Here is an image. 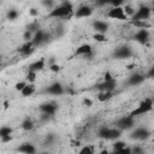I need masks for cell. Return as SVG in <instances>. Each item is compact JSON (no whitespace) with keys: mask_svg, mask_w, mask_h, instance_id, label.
<instances>
[{"mask_svg":"<svg viewBox=\"0 0 154 154\" xmlns=\"http://www.w3.org/2000/svg\"><path fill=\"white\" fill-rule=\"evenodd\" d=\"M93 37H94V40H96L97 42H105V41H107V37H106L103 34H97V32H96Z\"/></svg>","mask_w":154,"mask_h":154,"instance_id":"obj_31","label":"cell"},{"mask_svg":"<svg viewBox=\"0 0 154 154\" xmlns=\"http://www.w3.org/2000/svg\"><path fill=\"white\" fill-rule=\"evenodd\" d=\"M149 135H150L149 130L147 128H144V126H141V128H136L131 132L130 137L132 140H136V141H143V140H147L149 137Z\"/></svg>","mask_w":154,"mask_h":154,"instance_id":"obj_7","label":"cell"},{"mask_svg":"<svg viewBox=\"0 0 154 154\" xmlns=\"http://www.w3.org/2000/svg\"><path fill=\"white\" fill-rule=\"evenodd\" d=\"M72 12H73L72 4L69 1H64L58 7L52 8L48 13V17L49 18H66V17H70Z\"/></svg>","mask_w":154,"mask_h":154,"instance_id":"obj_1","label":"cell"},{"mask_svg":"<svg viewBox=\"0 0 154 154\" xmlns=\"http://www.w3.org/2000/svg\"><path fill=\"white\" fill-rule=\"evenodd\" d=\"M131 24L137 28H141V29H148L150 26V24H148L147 20L146 22H131Z\"/></svg>","mask_w":154,"mask_h":154,"instance_id":"obj_27","label":"cell"},{"mask_svg":"<svg viewBox=\"0 0 154 154\" xmlns=\"http://www.w3.org/2000/svg\"><path fill=\"white\" fill-rule=\"evenodd\" d=\"M107 17L112 18V19H118V20H125L128 18L125 11L123 7H112L108 12H107Z\"/></svg>","mask_w":154,"mask_h":154,"instance_id":"obj_8","label":"cell"},{"mask_svg":"<svg viewBox=\"0 0 154 154\" xmlns=\"http://www.w3.org/2000/svg\"><path fill=\"white\" fill-rule=\"evenodd\" d=\"M43 5H46V6H52V5H53V2H52V1H48V2H47V1H45V2H43Z\"/></svg>","mask_w":154,"mask_h":154,"instance_id":"obj_42","label":"cell"},{"mask_svg":"<svg viewBox=\"0 0 154 154\" xmlns=\"http://www.w3.org/2000/svg\"><path fill=\"white\" fill-rule=\"evenodd\" d=\"M83 105L87 106V107H90V106L93 105V101H91L90 99H84V100H83Z\"/></svg>","mask_w":154,"mask_h":154,"instance_id":"obj_38","label":"cell"},{"mask_svg":"<svg viewBox=\"0 0 154 154\" xmlns=\"http://www.w3.org/2000/svg\"><path fill=\"white\" fill-rule=\"evenodd\" d=\"M146 78H150V79H154V66H152L148 72L146 73Z\"/></svg>","mask_w":154,"mask_h":154,"instance_id":"obj_34","label":"cell"},{"mask_svg":"<svg viewBox=\"0 0 154 154\" xmlns=\"http://www.w3.org/2000/svg\"><path fill=\"white\" fill-rule=\"evenodd\" d=\"M125 147H126V143L125 142H123V141H116L114 144H113V152L119 150V149H123Z\"/></svg>","mask_w":154,"mask_h":154,"instance_id":"obj_28","label":"cell"},{"mask_svg":"<svg viewBox=\"0 0 154 154\" xmlns=\"http://www.w3.org/2000/svg\"><path fill=\"white\" fill-rule=\"evenodd\" d=\"M46 93L47 94H51V95H54V96H59V95H63L64 94V87L61 85V83L54 82V83H52L51 85L47 87Z\"/></svg>","mask_w":154,"mask_h":154,"instance_id":"obj_11","label":"cell"},{"mask_svg":"<svg viewBox=\"0 0 154 154\" xmlns=\"http://www.w3.org/2000/svg\"><path fill=\"white\" fill-rule=\"evenodd\" d=\"M132 55V49L129 47V46H122V47H118L114 53H113V57L116 59H128Z\"/></svg>","mask_w":154,"mask_h":154,"instance_id":"obj_9","label":"cell"},{"mask_svg":"<svg viewBox=\"0 0 154 154\" xmlns=\"http://www.w3.org/2000/svg\"><path fill=\"white\" fill-rule=\"evenodd\" d=\"M93 28L97 34H103L105 35V32L108 30V24L106 22H102V20H95L93 23Z\"/></svg>","mask_w":154,"mask_h":154,"instance_id":"obj_18","label":"cell"},{"mask_svg":"<svg viewBox=\"0 0 154 154\" xmlns=\"http://www.w3.org/2000/svg\"><path fill=\"white\" fill-rule=\"evenodd\" d=\"M22 129L25 130V131H30L34 129V122L30 119V118H25L23 122H22Z\"/></svg>","mask_w":154,"mask_h":154,"instance_id":"obj_23","label":"cell"},{"mask_svg":"<svg viewBox=\"0 0 154 154\" xmlns=\"http://www.w3.org/2000/svg\"><path fill=\"white\" fill-rule=\"evenodd\" d=\"M78 154H94V147L93 146H89V144L83 146L81 148V150L78 152Z\"/></svg>","mask_w":154,"mask_h":154,"instance_id":"obj_24","label":"cell"},{"mask_svg":"<svg viewBox=\"0 0 154 154\" xmlns=\"http://www.w3.org/2000/svg\"><path fill=\"white\" fill-rule=\"evenodd\" d=\"M34 93H35V85H34V84H31V83H28V84H26V87L20 91L22 96H24V97L31 96Z\"/></svg>","mask_w":154,"mask_h":154,"instance_id":"obj_21","label":"cell"},{"mask_svg":"<svg viewBox=\"0 0 154 154\" xmlns=\"http://www.w3.org/2000/svg\"><path fill=\"white\" fill-rule=\"evenodd\" d=\"M99 154H113V153H111V152H108L107 149H102V150H101V152H100Z\"/></svg>","mask_w":154,"mask_h":154,"instance_id":"obj_41","label":"cell"},{"mask_svg":"<svg viewBox=\"0 0 154 154\" xmlns=\"http://www.w3.org/2000/svg\"><path fill=\"white\" fill-rule=\"evenodd\" d=\"M57 108H58V106L54 102H46L40 106V111L43 114H48V116H53L57 112Z\"/></svg>","mask_w":154,"mask_h":154,"instance_id":"obj_14","label":"cell"},{"mask_svg":"<svg viewBox=\"0 0 154 154\" xmlns=\"http://www.w3.org/2000/svg\"><path fill=\"white\" fill-rule=\"evenodd\" d=\"M12 134V129L10 126H1L0 129V137H5Z\"/></svg>","mask_w":154,"mask_h":154,"instance_id":"obj_25","label":"cell"},{"mask_svg":"<svg viewBox=\"0 0 154 154\" xmlns=\"http://www.w3.org/2000/svg\"><path fill=\"white\" fill-rule=\"evenodd\" d=\"M30 14H32V16H36V14H37V12L35 11V8H31V11H30Z\"/></svg>","mask_w":154,"mask_h":154,"instance_id":"obj_43","label":"cell"},{"mask_svg":"<svg viewBox=\"0 0 154 154\" xmlns=\"http://www.w3.org/2000/svg\"><path fill=\"white\" fill-rule=\"evenodd\" d=\"M11 140H12V136H11V135L5 136V137H1V142H2V143H7V142H10Z\"/></svg>","mask_w":154,"mask_h":154,"instance_id":"obj_39","label":"cell"},{"mask_svg":"<svg viewBox=\"0 0 154 154\" xmlns=\"http://www.w3.org/2000/svg\"><path fill=\"white\" fill-rule=\"evenodd\" d=\"M93 13V10L90 6H87V5H82L81 7H78L75 12V17L76 18H87V17H90Z\"/></svg>","mask_w":154,"mask_h":154,"instance_id":"obj_13","label":"cell"},{"mask_svg":"<svg viewBox=\"0 0 154 154\" xmlns=\"http://www.w3.org/2000/svg\"><path fill=\"white\" fill-rule=\"evenodd\" d=\"M17 152H19L22 154H35L36 153V148H35V146L32 143L24 142L17 148Z\"/></svg>","mask_w":154,"mask_h":154,"instance_id":"obj_15","label":"cell"},{"mask_svg":"<svg viewBox=\"0 0 154 154\" xmlns=\"http://www.w3.org/2000/svg\"><path fill=\"white\" fill-rule=\"evenodd\" d=\"M42 154H48V153H46V152H45V153H42Z\"/></svg>","mask_w":154,"mask_h":154,"instance_id":"obj_44","label":"cell"},{"mask_svg":"<svg viewBox=\"0 0 154 154\" xmlns=\"http://www.w3.org/2000/svg\"><path fill=\"white\" fill-rule=\"evenodd\" d=\"M49 69H51L53 72H59V71H60V66H59L58 64H52V65L49 66Z\"/></svg>","mask_w":154,"mask_h":154,"instance_id":"obj_36","label":"cell"},{"mask_svg":"<svg viewBox=\"0 0 154 154\" xmlns=\"http://www.w3.org/2000/svg\"><path fill=\"white\" fill-rule=\"evenodd\" d=\"M153 105H154L153 99L152 97H146L144 100H142L138 103V106L135 109H132L130 112L129 116H131L134 118L135 117H138V116H143V114H146V113H148V112H150L153 109Z\"/></svg>","mask_w":154,"mask_h":154,"instance_id":"obj_2","label":"cell"},{"mask_svg":"<svg viewBox=\"0 0 154 154\" xmlns=\"http://www.w3.org/2000/svg\"><path fill=\"white\" fill-rule=\"evenodd\" d=\"M49 38H51V35L47 34L45 30H41V29H40V30H37V31L34 34V37H32L31 42L34 43V46H40V45H42V43L48 42Z\"/></svg>","mask_w":154,"mask_h":154,"instance_id":"obj_6","label":"cell"},{"mask_svg":"<svg viewBox=\"0 0 154 154\" xmlns=\"http://www.w3.org/2000/svg\"><path fill=\"white\" fill-rule=\"evenodd\" d=\"M146 78V75H142V73H132L129 78H128V84L131 85V87H135V85H138L141 84Z\"/></svg>","mask_w":154,"mask_h":154,"instance_id":"obj_17","label":"cell"},{"mask_svg":"<svg viewBox=\"0 0 154 154\" xmlns=\"http://www.w3.org/2000/svg\"><path fill=\"white\" fill-rule=\"evenodd\" d=\"M36 79V72H32V71H29L28 72V75H26V81L29 82V83H31L32 84V82Z\"/></svg>","mask_w":154,"mask_h":154,"instance_id":"obj_32","label":"cell"},{"mask_svg":"<svg viewBox=\"0 0 154 154\" xmlns=\"http://www.w3.org/2000/svg\"><path fill=\"white\" fill-rule=\"evenodd\" d=\"M26 82L25 81H22V82H18V83H16V85H14V89L16 90H18V91H22L25 87H26Z\"/></svg>","mask_w":154,"mask_h":154,"instance_id":"obj_33","label":"cell"},{"mask_svg":"<svg viewBox=\"0 0 154 154\" xmlns=\"http://www.w3.org/2000/svg\"><path fill=\"white\" fill-rule=\"evenodd\" d=\"M93 53V48L88 43H84V45H81L76 52H75V55H83V57H90Z\"/></svg>","mask_w":154,"mask_h":154,"instance_id":"obj_16","label":"cell"},{"mask_svg":"<svg viewBox=\"0 0 154 154\" xmlns=\"http://www.w3.org/2000/svg\"><path fill=\"white\" fill-rule=\"evenodd\" d=\"M45 66H46L45 59H38V60H36V61H34L29 65V71H32V72L37 73L38 71H42L45 69Z\"/></svg>","mask_w":154,"mask_h":154,"instance_id":"obj_19","label":"cell"},{"mask_svg":"<svg viewBox=\"0 0 154 154\" xmlns=\"http://www.w3.org/2000/svg\"><path fill=\"white\" fill-rule=\"evenodd\" d=\"M131 152H132V154H144V153H146L144 149H143L141 146H135V147H132V148H131Z\"/></svg>","mask_w":154,"mask_h":154,"instance_id":"obj_30","label":"cell"},{"mask_svg":"<svg viewBox=\"0 0 154 154\" xmlns=\"http://www.w3.org/2000/svg\"><path fill=\"white\" fill-rule=\"evenodd\" d=\"M35 46H34V43L31 42V41H29V42H25L19 49H18V52L22 54V55H30V54H32V52H34V48Z\"/></svg>","mask_w":154,"mask_h":154,"instance_id":"obj_20","label":"cell"},{"mask_svg":"<svg viewBox=\"0 0 154 154\" xmlns=\"http://www.w3.org/2000/svg\"><path fill=\"white\" fill-rule=\"evenodd\" d=\"M18 16H19V12H18L17 10H10V11L7 12V18H8L10 20H16V19L18 18Z\"/></svg>","mask_w":154,"mask_h":154,"instance_id":"obj_26","label":"cell"},{"mask_svg":"<svg viewBox=\"0 0 154 154\" xmlns=\"http://www.w3.org/2000/svg\"><path fill=\"white\" fill-rule=\"evenodd\" d=\"M150 13H152L150 7L146 5H141L138 10L134 13V16L131 17V22H146L150 17Z\"/></svg>","mask_w":154,"mask_h":154,"instance_id":"obj_4","label":"cell"},{"mask_svg":"<svg viewBox=\"0 0 154 154\" xmlns=\"http://www.w3.org/2000/svg\"><path fill=\"white\" fill-rule=\"evenodd\" d=\"M112 96H113V93H111V91H100L97 94V100L101 102H105V101L109 100Z\"/></svg>","mask_w":154,"mask_h":154,"instance_id":"obj_22","label":"cell"},{"mask_svg":"<svg viewBox=\"0 0 154 154\" xmlns=\"http://www.w3.org/2000/svg\"><path fill=\"white\" fill-rule=\"evenodd\" d=\"M53 141H54V136H53V135H48V136L46 137V143H47V144H51Z\"/></svg>","mask_w":154,"mask_h":154,"instance_id":"obj_40","label":"cell"},{"mask_svg":"<svg viewBox=\"0 0 154 154\" xmlns=\"http://www.w3.org/2000/svg\"><path fill=\"white\" fill-rule=\"evenodd\" d=\"M153 101H154V99H153Z\"/></svg>","mask_w":154,"mask_h":154,"instance_id":"obj_45","label":"cell"},{"mask_svg":"<svg viewBox=\"0 0 154 154\" xmlns=\"http://www.w3.org/2000/svg\"><path fill=\"white\" fill-rule=\"evenodd\" d=\"M134 40L141 45H147L149 41V31L147 29H140L134 35Z\"/></svg>","mask_w":154,"mask_h":154,"instance_id":"obj_10","label":"cell"},{"mask_svg":"<svg viewBox=\"0 0 154 154\" xmlns=\"http://www.w3.org/2000/svg\"><path fill=\"white\" fill-rule=\"evenodd\" d=\"M120 135H122V130H119L117 128L112 129V128H107V126H101L97 132V136L103 140H117L120 137Z\"/></svg>","mask_w":154,"mask_h":154,"instance_id":"obj_3","label":"cell"},{"mask_svg":"<svg viewBox=\"0 0 154 154\" xmlns=\"http://www.w3.org/2000/svg\"><path fill=\"white\" fill-rule=\"evenodd\" d=\"M112 153L113 154H132L130 147H125L123 149H119V150H116V152H112Z\"/></svg>","mask_w":154,"mask_h":154,"instance_id":"obj_29","label":"cell"},{"mask_svg":"<svg viewBox=\"0 0 154 154\" xmlns=\"http://www.w3.org/2000/svg\"><path fill=\"white\" fill-rule=\"evenodd\" d=\"M135 125V118L131 117V116H125V117H122L119 118L117 122H116V128L119 129V130H129V129H132Z\"/></svg>","mask_w":154,"mask_h":154,"instance_id":"obj_5","label":"cell"},{"mask_svg":"<svg viewBox=\"0 0 154 154\" xmlns=\"http://www.w3.org/2000/svg\"><path fill=\"white\" fill-rule=\"evenodd\" d=\"M124 8V11H125V13H126V16H129V14H131V17L134 16V10H132V7L131 6H125V7H123Z\"/></svg>","mask_w":154,"mask_h":154,"instance_id":"obj_35","label":"cell"},{"mask_svg":"<svg viewBox=\"0 0 154 154\" xmlns=\"http://www.w3.org/2000/svg\"><path fill=\"white\" fill-rule=\"evenodd\" d=\"M112 79H114V78L112 77V75H111V72H109V71H107V72L105 73V76H103V81H106V82H108V81H112Z\"/></svg>","mask_w":154,"mask_h":154,"instance_id":"obj_37","label":"cell"},{"mask_svg":"<svg viewBox=\"0 0 154 154\" xmlns=\"http://www.w3.org/2000/svg\"><path fill=\"white\" fill-rule=\"evenodd\" d=\"M116 87H117V81L116 79H112V81H108V82L103 81V82H101L96 85V88L100 91H111V93H113Z\"/></svg>","mask_w":154,"mask_h":154,"instance_id":"obj_12","label":"cell"}]
</instances>
